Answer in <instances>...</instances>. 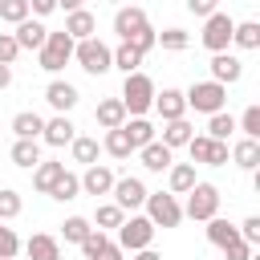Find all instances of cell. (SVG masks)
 Masks as SVG:
<instances>
[{"instance_id":"1","label":"cell","mask_w":260,"mask_h":260,"mask_svg":"<svg viewBox=\"0 0 260 260\" xmlns=\"http://www.w3.org/2000/svg\"><path fill=\"white\" fill-rule=\"evenodd\" d=\"M154 81L142 73V69H134V73H126V81H122V106H126V118H142L150 106H154Z\"/></svg>"},{"instance_id":"2","label":"cell","mask_w":260,"mask_h":260,"mask_svg":"<svg viewBox=\"0 0 260 260\" xmlns=\"http://www.w3.org/2000/svg\"><path fill=\"white\" fill-rule=\"evenodd\" d=\"M73 45H77V41H73L65 28L49 32V37H45V45L37 49L41 69H45V73H61V69H65V61H73Z\"/></svg>"},{"instance_id":"3","label":"cell","mask_w":260,"mask_h":260,"mask_svg":"<svg viewBox=\"0 0 260 260\" xmlns=\"http://www.w3.org/2000/svg\"><path fill=\"white\" fill-rule=\"evenodd\" d=\"M183 98H187V110H195V114H215V110H223L228 106V85H219V81H191V89H183Z\"/></svg>"},{"instance_id":"4","label":"cell","mask_w":260,"mask_h":260,"mask_svg":"<svg viewBox=\"0 0 260 260\" xmlns=\"http://www.w3.org/2000/svg\"><path fill=\"white\" fill-rule=\"evenodd\" d=\"M183 215L187 219H195V223H207L211 215H219V187L215 183H191V191H187V207H183Z\"/></svg>"},{"instance_id":"5","label":"cell","mask_w":260,"mask_h":260,"mask_svg":"<svg viewBox=\"0 0 260 260\" xmlns=\"http://www.w3.org/2000/svg\"><path fill=\"white\" fill-rule=\"evenodd\" d=\"M146 219L154 228H179L183 223V207H179V195L171 191H146Z\"/></svg>"},{"instance_id":"6","label":"cell","mask_w":260,"mask_h":260,"mask_svg":"<svg viewBox=\"0 0 260 260\" xmlns=\"http://www.w3.org/2000/svg\"><path fill=\"white\" fill-rule=\"evenodd\" d=\"M73 61H77L89 77H102V73H110V69H114V61H110V45H102L98 37L77 41V45H73Z\"/></svg>"},{"instance_id":"7","label":"cell","mask_w":260,"mask_h":260,"mask_svg":"<svg viewBox=\"0 0 260 260\" xmlns=\"http://www.w3.org/2000/svg\"><path fill=\"white\" fill-rule=\"evenodd\" d=\"M232 28H236V20L228 16V12H211V16H203V32H199V41H203V49L207 53H223L228 45H232Z\"/></svg>"},{"instance_id":"8","label":"cell","mask_w":260,"mask_h":260,"mask_svg":"<svg viewBox=\"0 0 260 260\" xmlns=\"http://www.w3.org/2000/svg\"><path fill=\"white\" fill-rule=\"evenodd\" d=\"M154 232H158V228H154L146 215H130V219H122V223H118V248H122V252H138V248H150Z\"/></svg>"},{"instance_id":"9","label":"cell","mask_w":260,"mask_h":260,"mask_svg":"<svg viewBox=\"0 0 260 260\" xmlns=\"http://www.w3.org/2000/svg\"><path fill=\"white\" fill-rule=\"evenodd\" d=\"M187 150H191V162H203V167H223L228 162V142L207 138V134H191Z\"/></svg>"},{"instance_id":"10","label":"cell","mask_w":260,"mask_h":260,"mask_svg":"<svg viewBox=\"0 0 260 260\" xmlns=\"http://www.w3.org/2000/svg\"><path fill=\"white\" fill-rule=\"evenodd\" d=\"M114 203L122 207V211H134V207H142L146 203V183L142 179H134V175H126V179H114Z\"/></svg>"},{"instance_id":"11","label":"cell","mask_w":260,"mask_h":260,"mask_svg":"<svg viewBox=\"0 0 260 260\" xmlns=\"http://www.w3.org/2000/svg\"><path fill=\"white\" fill-rule=\"evenodd\" d=\"M150 20H146V8H138V4H122L118 12H114V32L122 37V41H130L138 28H146Z\"/></svg>"},{"instance_id":"12","label":"cell","mask_w":260,"mask_h":260,"mask_svg":"<svg viewBox=\"0 0 260 260\" xmlns=\"http://www.w3.org/2000/svg\"><path fill=\"white\" fill-rule=\"evenodd\" d=\"M240 77H244V61H240V57H232L228 49H223V53H211V81L236 85Z\"/></svg>"},{"instance_id":"13","label":"cell","mask_w":260,"mask_h":260,"mask_svg":"<svg viewBox=\"0 0 260 260\" xmlns=\"http://www.w3.org/2000/svg\"><path fill=\"white\" fill-rule=\"evenodd\" d=\"M77 98H81V93H77V85L61 81V77H53V81L45 85V102H49L57 114H69V110L77 106Z\"/></svg>"},{"instance_id":"14","label":"cell","mask_w":260,"mask_h":260,"mask_svg":"<svg viewBox=\"0 0 260 260\" xmlns=\"http://www.w3.org/2000/svg\"><path fill=\"white\" fill-rule=\"evenodd\" d=\"M138 158H142V167L146 171H154V175H162L171 162H175V150L167 146V142H158V138H150L146 146H138Z\"/></svg>"},{"instance_id":"15","label":"cell","mask_w":260,"mask_h":260,"mask_svg":"<svg viewBox=\"0 0 260 260\" xmlns=\"http://www.w3.org/2000/svg\"><path fill=\"white\" fill-rule=\"evenodd\" d=\"M81 191L93 195V199H98V195H110V191H114V171L102 167V162H89L85 175H81Z\"/></svg>"},{"instance_id":"16","label":"cell","mask_w":260,"mask_h":260,"mask_svg":"<svg viewBox=\"0 0 260 260\" xmlns=\"http://www.w3.org/2000/svg\"><path fill=\"white\" fill-rule=\"evenodd\" d=\"M228 158L240 167V171H256L260 167V138H236L228 146Z\"/></svg>"},{"instance_id":"17","label":"cell","mask_w":260,"mask_h":260,"mask_svg":"<svg viewBox=\"0 0 260 260\" xmlns=\"http://www.w3.org/2000/svg\"><path fill=\"white\" fill-rule=\"evenodd\" d=\"M154 110H158V118H162V122H171V118H183V114H187V98H183V89L167 85L162 93H154Z\"/></svg>"},{"instance_id":"18","label":"cell","mask_w":260,"mask_h":260,"mask_svg":"<svg viewBox=\"0 0 260 260\" xmlns=\"http://www.w3.org/2000/svg\"><path fill=\"white\" fill-rule=\"evenodd\" d=\"M65 32H69L73 41L98 37V20H93V12H89V8H73V12H65Z\"/></svg>"},{"instance_id":"19","label":"cell","mask_w":260,"mask_h":260,"mask_svg":"<svg viewBox=\"0 0 260 260\" xmlns=\"http://www.w3.org/2000/svg\"><path fill=\"white\" fill-rule=\"evenodd\" d=\"M73 134H77V126L69 122V114L49 118V122H45V130H41V138H45L49 146H69V142H73Z\"/></svg>"},{"instance_id":"20","label":"cell","mask_w":260,"mask_h":260,"mask_svg":"<svg viewBox=\"0 0 260 260\" xmlns=\"http://www.w3.org/2000/svg\"><path fill=\"white\" fill-rule=\"evenodd\" d=\"M24 256H28V260H61V244H57V236L37 232V236H28V244H24Z\"/></svg>"},{"instance_id":"21","label":"cell","mask_w":260,"mask_h":260,"mask_svg":"<svg viewBox=\"0 0 260 260\" xmlns=\"http://www.w3.org/2000/svg\"><path fill=\"white\" fill-rule=\"evenodd\" d=\"M12 37H16V45H20V53H24V49H32V53H37V49L45 45V37H49V28H45L41 20H32V16H28V20H20V24H16V32H12Z\"/></svg>"},{"instance_id":"22","label":"cell","mask_w":260,"mask_h":260,"mask_svg":"<svg viewBox=\"0 0 260 260\" xmlns=\"http://www.w3.org/2000/svg\"><path fill=\"white\" fill-rule=\"evenodd\" d=\"M93 118H98L102 130H118V126L126 122V106H122V98H102L98 110H93Z\"/></svg>"},{"instance_id":"23","label":"cell","mask_w":260,"mask_h":260,"mask_svg":"<svg viewBox=\"0 0 260 260\" xmlns=\"http://www.w3.org/2000/svg\"><path fill=\"white\" fill-rule=\"evenodd\" d=\"M191 134H195V126H191V122H187V114H183V118L162 122V138H158V142H167V146L175 150V146H187V142H191Z\"/></svg>"},{"instance_id":"24","label":"cell","mask_w":260,"mask_h":260,"mask_svg":"<svg viewBox=\"0 0 260 260\" xmlns=\"http://www.w3.org/2000/svg\"><path fill=\"white\" fill-rule=\"evenodd\" d=\"M8 158H12L16 167L32 171V167L41 162V142H37V138H16V142H12V150H8Z\"/></svg>"},{"instance_id":"25","label":"cell","mask_w":260,"mask_h":260,"mask_svg":"<svg viewBox=\"0 0 260 260\" xmlns=\"http://www.w3.org/2000/svg\"><path fill=\"white\" fill-rule=\"evenodd\" d=\"M191 183H195V162H171V167H167V187H171V195H187Z\"/></svg>"},{"instance_id":"26","label":"cell","mask_w":260,"mask_h":260,"mask_svg":"<svg viewBox=\"0 0 260 260\" xmlns=\"http://www.w3.org/2000/svg\"><path fill=\"white\" fill-rule=\"evenodd\" d=\"M203 232H207V244H215L219 252H223L232 240H240V228H236V223H228V219H219V215H211Z\"/></svg>"},{"instance_id":"27","label":"cell","mask_w":260,"mask_h":260,"mask_svg":"<svg viewBox=\"0 0 260 260\" xmlns=\"http://www.w3.org/2000/svg\"><path fill=\"white\" fill-rule=\"evenodd\" d=\"M232 45L244 49V53L260 49V20H236V28H232Z\"/></svg>"},{"instance_id":"28","label":"cell","mask_w":260,"mask_h":260,"mask_svg":"<svg viewBox=\"0 0 260 260\" xmlns=\"http://www.w3.org/2000/svg\"><path fill=\"white\" fill-rule=\"evenodd\" d=\"M61 175H65V162H45V158H41V162L32 167V187H37L41 195H49Z\"/></svg>"},{"instance_id":"29","label":"cell","mask_w":260,"mask_h":260,"mask_svg":"<svg viewBox=\"0 0 260 260\" xmlns=\"http://www.w3.org/2000/svg\"><path fill=\"white\" fill-rule=\"evenodd\" d=\"M41 130H45V118H41L37 110H20V114L12 118V134H16V138H41Z\"/></svg>"},{"instance_id":"30","label":"cell","mask_w":260,"mask_h":260,"mask_svg":"<svg viewBox=\"0 0 260 260\" xmlns=\"http://www.w3.org/2000/svg\"><path fill=\"white\" fill-rule=\"evenodd\" d=\"M98 150H102V142L98 138H89V134H73V142H69V154H73V162H98Z\"/></svg>"},{"instance_id":"31","label":"cell","mask_w":260,"mask_h":260,"mask_svg":"<svg viewBox=\"0 0 260 260\" xmlns=\"http://www.w3.org/2000/svg\"><path fill=\"white\" fill-rule=\"evenodd\" d=\"M122 130H126V138H130V146H134V150H138V146H146V142L154 138V126L146 122V114H142V118H126V122H122Z\"/></svg>"},{"instance_id":"32","label":"cell","mask_w":260,"mask_h":260,"mask_svg":"<svg viewBox=\"0 0 260 260\" xmlns=\"http://www.w3.org/2000/svg\"><path fill=\"white\" fill-rule=\"evenodd\" d=\"M110 61H114V69H122V73H134L138 65H142V53L134 49V45H118V49H110Z\"/></svg>"},{"instance_id":"33","label":"cell","mask_w":260,"mask_h":260,"mask_svg":"<svg viewBox=\"0 0 260 260\" xmlns=\"http://www.w3.org/2000/svg\"><path fill=\"white\" fill-rule=\"evenodd\" d=\"M232 134H236V118H232V114H223V110L207 114V138H219V142H228Z\"/></svg>"},{"instance_id":"34","label":"cell","mask_w":260,"mask_h":260,"mask_svg":"<svg viewBox=\"0 0 260 260\" xmlns=\"http://www.w3.org/2000/svg\"><path fill=\"white\" fill-rule=\"evenodd\" d=\"M102 150H106L110 158H130V154H134V146H130V138H126V130H122V126H118V130H106Z\"/></svg>"},{"instance_id":"35","label":"cell","mask_w":260,"mask_h":260,"mask_svg":"<svg viewBox=\"0 0 260 260\" xmlns=\"http://www.w3.org/2000/svg\"><path fill=\"white\" fill-rule=\"evenodd\" d=\"M81 195V179L73 175V171H65L57 183H53V191H49V199H57V203H69V199H77Z\"/></svg>"},{"instance_id":"36","label":"cell","mask_w":260,"mask_h":260,"mask_svg":"<svg viewBox=\"0 0 260 260\" xmlns=\"http://www.w3.org/2000/svg\"><path fill=\"white\" fill-rule=\"evenodd\" d=\"M122 219H126V211H122L118 203H102V207L93 211V219H89V223H93V228H102V232H110V228H118Z\"/></svg>"},{"instance_id":"37","label":"cell","mask_w":260,"mask_h":260,"mask_svg":"<svg viewBox=\"0 0 260 260\" xmlns=\"http://www.w3.org/2000/svg\"><path fill=\"white\" fill-rule=\"evenodd\" d=\"M89 228H93V223H89L85 215H69V219L61 223V236H65V244H81Z\"/></svg>"},{"instance_id":"38","label":"cell","mask_w":260,"mask_h":260,"mask_svg":"<svg viewBox=\"0 0 260 260\" xmlns=\"http://www.w3.org/2000/svg\"><path fill=\"white\" fill-rule=\"evenodd\" d=\"M106 244H110V236H106L102 228H89V232H85V240H81L77 248H81V256H85V260H98V252H102Z\"/></svg>"},{"instance_id":"39","label":"cell","mask_w":260,"mask_h":260,"mask_svg":"<svg viewBox=\"0 0 260 260\" xmlns=\"http://www.w3.org/2000/svg\"><path fill=\"white\" fill-rule=\"evenodd\" d=\"M32 12H28V0H0V20L4 24H20V20H28Z\"/></svg>"},{"instance_id":"40","label":"cell","mask_w":260,"mask_h":260,"mask_svg":"<svg viewBox=\"0 0 260 260\" xmlns=\"http://www.w3.org/2000/svg\"><path fill=\"white\" fill-rule=\"evenodd\" d=\"M20 207H24L20 191H12V187H0V219H16V215H20Z\"/></svg>"},{"instance_id":"41","label":"cell","mask_w":260,"mask_h":260,"mask_svg":"<svg viewBox=\"0 0 260 260\" xmlns=\"http://www.w3.org/2000/svg\"><path fill=\"white\" fill-rule=\"evenodd\" d=\"M158 45H162L167 53H183V49L191 45V37H187L183 28H162V32H158Z\"/></svg>"},{"instance_id":"42","label":"cell","mask_w":260,"mask_h":260,"mask_svg":"<svg viewBox=\"0 0 260 260\" xmlns=\"http://www.w3.org/2000/svg\"><path fill=\"white\" fill-rule=\"evenodd\" d=\"M236 130H244V138H260V106H248L236 122Z\"/></svg>"},{"instance_id":"43","label":"cell","mask_w":260,"mask_h":260,"mask_svg":"<svg viewBox=\"0 0 260 260\" xmlns=\"http://www.w3.org/2000/svg\"><path fill=\"white\" fill-rule=\"evenodd\" d=\"M16 252H20V236L0 223V260H16Z\"/></svg>"},{"instance_id":"44","label":"cell","mask_w":260,"mask_h":260,"mask_svg":"<svg viewBox=\"0 0 260 260\" xmlns=\"http://www.w3.org/2000/svg\"><path fill=\"white\" fill-rule=\"evenodd\" d=\"M126 45H134V49H138V53H142V57H146V53H150V49H154V45H158V32H154V28H150V24H146V28H138V32H134V37H130V41H126Z\"/></svg>"},{"instance_id":"45","label":"cell","mask_w":260,"mask_h":260,"mask_svg":"<svg viewBox=\"0 0 260 260\" xmlns=\"http://www.w3.org/2000/svg\"><path fill=\"white\" fill-rule=\"evenodd\" d=\"M236 228H240V240H244V244H252V248L260 244V215H248V219L236 223Z\"/></svg>"},{"instance_id":"46","label":"cell","mask_w":260,"mask_h":260,"mask_svg":"<svg viewBox=\"0 0 260 260\" xmlns=\"http://www.w3.org/2000/svg\"><path fill=\"white\" fill-rule=\"evenodd\" d=\"M20 57V45H16V37L12 32H0V65H12Z\"/></svg>"},{"instance_id":"47","label":"cell","mask_w":260,"mask_h":260,"mask_svg":"<svg viewBox=\"0 0 260 260\" xmlns=\"http://www.w3.org/2000/svg\"><path fill=\"white\" fill-rule=\"evenodd\" d=\"M248 256H252V244H244V240H232L223 248V260H248Z\"/></svg>"},{"instance_id":"48","label":"cell","mask_w":260,"mask_h":260,"mask_svg":"<svg viewBox=\"0 0 260 260\" xmlns=\"http://www.w3.org/2000/svg\"><path fill=\"white\" fill-rule=\"evenodd\" d=\"M219 8V0H187V12L191 16H211Z\"/></svg>"},{"instance_id":"49","label":"cell","mask_w":260,"mask_h":260,"mask_svg":"<svg viewBox=\"0 0 260 260\" xmlns=\"http://www.w3.org/2000/svg\"><path fill=\"white\" fill-rule=\"evenodd\" d=\"M28 12L32 16H49V12H57V0H28Z\"/></svg>"},{"instance_id":"50","label":"cell","mask_w":260,"mask_h":260,"mask_svg":"<svg viewBox=\"0 0 260 260\" xmlns=\"http://www.w3.org/2000/svg\"><path fill=\"white\" fill-rule=\"evenodd\" d=\"M98 260H122V248H118V244L110 240V244H106V248L98 252Z\"/></svg>"},{"instance_id":"51","label":"cell","mask_w":260,"mask_h":260,"mask_svg":"<svg viewBox=\"0 0 260 260\" xmlns=\"http://www.w3.org/2000/svg\"><path fill=\"white\" fill-rule=\"evenodd\" d=\"M130 260H162V256H158V252H154V248H138V252H134V256H130Z\"/></svg>"},{"instance_id":"52","label":"cell","mask_w":260,"mask_h":260,"mask_svg":"<svg viewBox=\"0 0 260 260\" xmlns=\"http://www.w3.org/2000/svg\"><path fill=\"white\" fill-rule=\"evenodd\" d=\"M12 85V65H0V89Z\"/></svg>"},{"instance_id":"53","label":"cell","mask_w":260,"mask_h":260,"mask_svg":"<svg viewBox=\"0 0 260 260\" xmlns=\"http://www.w3.org/2000/svg\"><path fill=\"white\" fill-rule=\"evenodd\" d=\"M57 8H65V12H73V8H85V0H57Z\"/></svg>"},{"instance_id":"54","label":"cell","mask_w":260,"mask_h":260,"mask_svg":"<svg viewBox=\"0 0 260 260\" xmlns=\"http://www.w3.org/2000/svg\"><path fill=\"white\" fill-rule=\"evenodd\" d=\"M106 4H122V0H106Z\"/></svg>"}]
</instances>
